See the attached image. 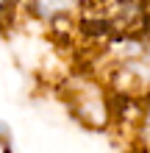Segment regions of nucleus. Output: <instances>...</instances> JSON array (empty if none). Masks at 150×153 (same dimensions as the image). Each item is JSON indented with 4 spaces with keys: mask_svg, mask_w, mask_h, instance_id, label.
<instances>
[{
    "mask_svg": "<svg viewBox=\"0 0 150 153\" xmlns=\"http://www.w3.org/2000/svg\"><path fill=\"white\" fill-rule=\"evenodd\" d=\"M28 8L42 20H58V17L72 14V8L81 3V0H25Z\"/></svg>",
    "mask_w": 150,
    "mask_h": 153,
    "instance_id": "f257e3e1",
    "label": "nucleus"
},
{
    "mask_svg": "<svg viewBox=\"0 0 150 153\" xmlns=\"http://www.w3.org/2000/svg\"><path fill=\"white\" fill-rule=\"evenodd\" d=\"M11 6H14V0H0V20H3V17H8Z\"/></svg>",
    "mask_w": 150,
    "mask_h": 153,
    "instance_id": "f03ea898",
    "label": "nucleus"
}]
</instances>
